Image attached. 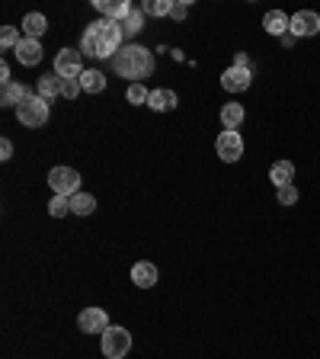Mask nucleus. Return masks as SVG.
<instances>
[{"label":"nucleus","mask_w":320,"mask_h":359,"mask_svg":"<svg viewBox=\"0 0 320 359\" xmlns=\"http://www.w3.org/2000/svg\"><path fill=\"white\" fill-rule=\"evenodd\" d=\"M122 45V26L115 20H96L80 36V55L90 58H115Z\"/></svg>","instance_id":"1"},{"label":"nucleus","mask_w":320,"mask_h":359,"mask_svg":"<svg viewBox=\"0 0 320 359\" xmlns=\"http://www.w3.org/2000/svg\"><path fill=\"white\" fill-rule=\"evenodd\" d=\"M112 68L119 77H128L131 84H141V77L154 71V55L144 45H122L112 58Z\"/></svg>","instance_id":"2"},{"label":"nucleus","mask_w":320,"mask_h":359,"mask_svg":"<svg viewBox=\"0 0 320 359\" xmlns=\"http://www.w3.org/2000/svg\"><path fill=\"white\" fill-rule=\"evenodd\" d=\"M16 119L26 128H42L48 122V100H42V96H26L23 103L16 106Z\"/></svg>","instance_id":"3"},{"label":"nucleus","mask_w":320,"mask_h":359,"mask_svg":"<svg viewBox=\"0 0 320 359\" xmlns=\"http://www.w3.org/2000/svg\"><path fill=\"white\" fill-rule=\"evenodd\" d=\"M48 186L55 190V196H77L80 192V174L74 167H51L48 170Z\"/></svg>","instance_id":"4"},{"label":"nucleus","mask_w":320,"mask_h":359,"mask_svg":"<svg viewBox=\"0 0 320 359\" xmlns=\"http://www.w3.org/2000/svg\"><path fill=\"white\" fill-rule=\"evenodd\" d=\"M131 350V334L119 324H109V330L103 334V356L106 359H122Z\"/></svg>","instance_id":"5"},{"label":"nucleus","mask_w":320,"mask_h":359,"mask_svg":"<svg viewBox=\"0 0 320 359\" xmlns=\"http://www.w3.org/2000/svg\"><path fill=\"white\" fill-rule=\"evenodd\" d=\"M215 151L224 164H237L243 158V135H240L237 128H224L215 142Z\"/></svg>","instance_id":"6"},{"label":"nucleus","mask_w":320,"mask_h":359,"mask_svg":"<svg viewBox=\"0 0 320 359\" xmlns=\"http://www.w3.org/2000/svg\"><path fill=\"white\" fill-rule=\"evenodd\" d=\"M55 74L58 77H80L83 74V55L77 48H61L55 55Z\"/></svg>","instance_id":"7"},{"label":"nucleus","mask_w":320,"mask_h":359,"mask_svg":"<svg viewBox=\"0 0 320 359\" xmlns=\"http://www.w3.org/2000/svg\"><path fill=\"white\" fill-rule=\"evenodd\" d=\"M77 328L83 330V334H99L103 337L106 330H109V314H106V308H83L77 318Z\"/></svg>","instance_id":"8"},{"label":"nucleus","mask_w":320,"mask_h":359,"mask_svg":"<svg viewBox=\"0 0 320 359\" xmlns=\"http://www.w3.org/2000/svg\"><path fill=\"white\" fill-rule=\"evenodd\" d=\"M317 32H320V13H314V10H298V13L291 16V36H295V39H311Z\"/></svg>","instance_id":"9"},{"label":"nucleus","mask_w":320,"mask_h":359,"mask_svg":"<svg viewBox=\"0 0 320 359\" xmlns=\"http://www.w3.org/2000/svg\"><path fill=\"white\" fill-rule=\"evenodd\" d=\"M250 84H253V71L250 68H227V71L221 74V87L227 90V93H243V90H250Z\"/></svg>","instance_id":"10"},{"label":"nucleus","mask_w":320,"mask_h":359,"mask_svg":"<svg viewBox=\"0 0 320 359\" xmlns=\"http://www.w3.org/2000/svg\"><path fill=\"white\" fill-rule=\"evenodd\" d=\"M93 7L103 13V20H115V23H122V20L131 13V3H128V0H93Z\"/></svg>","instance_id":"11"},{"label":"nucleus","mask_w":320,"mask_h":359,"mask_svg":"<svg viewBox=\"0 0 320 359\" xmlns=\"http://www.w3.org/2000/svg\"><path fill=\"white\" fill-rule=\"evenodd\" d=\"M16 52V58H19V64H26V68H35V64L42 61V45H39V39H19V45L13 48Z\"/></svg>","instance_id":"12"},{"label":"nucleus","mask_w":320,"mask_h":359,"mask_svg":"<svg viewBox=\"0 0 320 359\" xmlns=\"http://www.w3.org/2000/svg\"><path fill=\"white\" fill-rule=\"evenodd\" d=\"M263 29L269 32V36H282V39H285L288 32H291V16H285L282 10H269V13L263 16Z\"/></svg>","instance_id":"13"},{"label":"nucleus","mask_w":320,"mask_h":359,"mask_svg":"<svg viewBox=\"0 0 320 359\" xmlns=\"http://www.w3.org/2000/svg\"><path fill=\"white\" fill-rule=\"evenodd\" d=\"M131 282H135L138 289H151V286H157V266L147 263V260L135 263V266H131Z\"/></svg>","instance_id":"14"},{"label":"nucleus","mask_w":320,"mask_h":359,"mask_svg":"<svg viewBox=\"0 0 320 359\" xmlns=\"http://www.w3.org/2000/svg\"><path fill=\"white\" fill-rule=\"evenodd\" d=\"M269 180L275 190H279V186H288L295 180V164H291V160H275L269 167Z\"/></svg>","instance_id":"15"},{"label":"nucleus","mask_w":320,"mask_h":359,"mask_svg":"<svg viewBox=\"0 0 320 359\" xmlns=\"http://www.w3.org/2000/svg\"><path fill=\"white\" fill-rule=\"evenodd\" d=\"M176 93L167 87H160V90H151V96H147V106H151L154 112H167V109H176Z\"/></svg>","instance_id":"16"},{"label":"nucleus","mask_w":320,"mask_h":359,"mask_svg":"<svg viewBox=\"0 0 320 359\" xmlns=\"http://www.w3.org/2000/svg\"><path fill=\"white\" fill-rule=\"evenodd\" d=\"M26 96H32V93H29V87H26V84H16V80H13V84H3L0 103H3V106H13V109H16V106L23 103Z\"/></svg>","instance_id":"17"},{"label":"nucleus","mask_w":320,"mask_h":359,"mask_svg":"<svg viewBox=\"0 0 320 359\" xmlns=\"http://www.w3.org/2000/svg\"><path fill=\"white\" fill-rule=\"evenodd\" d=\"M45 29H48L45 13H26V20H23L26 39H39V36H45Z\"/></svg>","instance_id":"18"},{"label":"nucleus","mask_w":320,"mask_h":359,"mask_svg":"<svg viewBox=\"0 0 320 359\" xmlns=\"http://www.w3.org/2000/svg\"><path fill=\"white\" fill-rule=\"evenodd\" d=\"M243 106L240 103H224L221 106V125L224 128H240V122H243Z\"/></svg>","instance_id":"19"},{"label":"nucleus","mask_w":320,"mask_h":359,"mask_svg":"<svg viewBox=\"0 0 320 359\" xmlns=\"http://www.w3.org/2000/svg\"><path fill=\"white\" fill-rule=\"evenodd\" d=\"M35 90H39L42 100H48V103H51V96L61 93V77H58V74H45V77H39Z\"/></svg>","instance_id":"20"},{"label":"nucleus","mask_w":320,"mask_h":359,"mask_svg":"<svg viewBox=\"0 0 320 359\" xmlns=\"http://www.w3.org/2000/svg\"><path fill=\"white\" fill-rule=\"evenodd\" d=\"M71 212L74 215H93L96 196H90V192H77V196H71Z\"/></svg>","instance_id":"21"},{"label":"nucleus","mask_w":320,"mask_h":359,"mask_svg":"<svg viewBox=\"0 0 320 359\" xmlns=\"http://www.w3.org/2000/svg\"><path fill=\"white\" fill-rule=\"evenodd\" d=\"M80 87L87 90V93H103V90H106V74L83 71V74H80Z\"/></svg>","instance_id":"22"},{"label":"nucleus","mask_w":320,"mask_h":359,"mask_svg":"<svg viewBox=\"0 0 320 359\" xmlns=\"http://www.w3.org/2000/svg\"><path fill=\"white\" fill-rule=\"evenodd\" d=\"M119 26H122V36H138V32H141V26H144V13H141V7L131 10V13H128Z\"/></svg>","instance_id":"23"},{"label":"nucleus","mask_w":320,"mask_h":359,"mask_svg":"<svg viewBox=\"0 0 320 359\" xmlns=\"http://www.w3.org/2000/svg\"><path fill=\"white\" fill-rule=\"evenodd\" d=\"M170 10H173V3H170V0H144V3H141V13L144 16H170Z\"/></svg>","instance_id":"24"},{"label":"nucleus","mask_w":320,"mask_h":359,"mask_svg":"<svg viewBox=\"0 0 320 359\" xmlns=\"http://www.w3.org/2000/svg\"><path fill=\"white\" fill-rule=\"evenodd\" d=\"M67 212H71V199L67 196H55V199L48 202V215L51 218H64Z\"/></svg>","instance_id":"25"},{"label":"nucleus","mask_w":320,"mask_h":359,"mask_svg":"<svg viewBox=\"0 0 320 359\" xmlns=\"http://www.w3.org/2000/svg\"><path fill=\"white\" fill-rule=\"evenodd\" d=\"M147 96H151V93L144 90V84H131V87H128V93H125V100L131 106H144V103H147Z\"/></svg>","instance_id":"26"},{"label":"nucleus","mask_w":320,"mask_h":359,"mask_svg":"<svg viewBox=\"0 0 320 359\" xmlns=\"http://www.w3.org/2000/svg\"><path fill=\"white\" fill-rule=\"evenodd\" d=\"M0 45L7 48V52H13V48L19 45V32H16V26H3V29H0Z\"/></svg>","instance_id":"27"},{"label":"nucleus","mask_w":320,"mask_h":359,"mask_svg":"<svg viewBox=\"0 0 320 359\" xmlns=\"http://www.w3.org/2000/svg\"><path fill=\"white\" fill-rule=\"evenodd\" d=\"M275 199H279V206H295V202H298V190L291 183L279 186V190H275Z\"/></svg>","instance_id":"28"},{"label":"nucleus","mask_w":320,"mask_h":359,"mask_svg":"<svg viewBox=\"0 0 320 359\" xmlns=\"http://www.w3.org/2000/svg\"><path fill=\"white\" fill-rule=\"evenodd\" d=\"M80 90H83L80 87V77H64L61 80V96H67V100H74Z\"/></svg>","instance_id":"29"},{"label":"nucleus","mask_w":320,"mask_h":359,"mask_svg":"<svg viewBox=\"0 0 320 359\" xmlns=\"http://www.w3.org/2000/svg\"><path fill=\"white\" fill-rule=\"evenodd\" d=\"M186 13H189V7H186V3H173V10H170V16H173V20H186Z\"/></svg>","instance_id":"30"},{"label":"nucleus","mask_w":320,"mask_h":359,"mask_svg":"<svg viewBox=\"0 0 320 359\" xmlns=\"http://www.w3.org/2000/svg\"><path fill=\"white\" fill-rule=\"evenodd\" d=\"M0 158H3V160L13 158V144H10V138H3V142H0Z\"/></svg>","instance_id":"31"},{"label":"nucleus","mask_w":320,"mask_h":359,"mask_svg":"<svg viewBox=\"0 0 320 359\" xmlns=\"http://www.w3.org/2000/svg\"><path fill=\"white\" fill-rule=\"evenodd\" d=\"M234 68H250L247 52H237V55H234Z\"/></svg>","instance_id":"32"},{"label":"nucleus","mask_w":320,"mask_h":359,"mask_svg":"<svg viewBox=\"0 0 320 359\" xmlns=\"http://www.w3.org/2000/svg\"><path fill=\"white\" fill-rule=\"evenodd\" d=\"M0 80H3V84H13V77H10V68H7V64H0Z\"/></svg>","instance_id":"33"}]
</instances>
